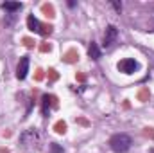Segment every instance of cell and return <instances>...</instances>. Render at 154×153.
Segmentation results:
<instances>
[{"label":"cell","instance_id":"cell-5","mask_svg":"<svg viewBox=\"0 0 154 153\" xmlns=\"http://www.w3.org/2000/svg\"><path fill=\"white\" fill-rule=\"evenodd\" d=\"M27 27L31 33H41V24L38 22V18L34 15H29L27 16Z\"/></svg>","mask_w":154,"mask_h":153},{"label":"cell","instance_id":"cell-6","mask_svg":"<svg viewBox=\"0 0 154 153\" xmlns=\"http://www.w3.org/2000/svg\"><path fill=\"white\" fill-rule=\"evenodd\" d=\"M88 56L91 58V60H100V56H102V52H100V49H99V45L95 43V41H91L90 43V47H88Z\"/></svg>","mask_w":154,"mask_h":153},{"label":"cell","instance_id":"cell-8","mask_svg":"<svg viewBox=\"0 0 154 153\" xmlns=\"http://www.w3.org/2000/svg\"><path fill=\"white\" fill-rule=\"evenodd\" d=\"M50 110V97L48 96H43V114L47 115Z\"/></svg>","mask_w":154,"mask_h":153},{"label":"cell","instance_id":"cell-10","mask_svg":"<svg viewBox=\"0 0 154 153\" xmlns=\"http://www.w3.org/2000/svg\"><path fill=\"white\" fill-rule=\"evenodd\" d=\"M111 5L115 7V11H118V13L122 11V2H115V0H113V2H111Z\"/></svg>","mask_w":154,"mask_h":153},{"label":"cell","instance_id":"cell-7","mask_svg":"<svg viewBox=\"0 0 154 153\" xmlns=\"http://www.w3.org/2000/svg\"><path fill=\"white\" fill-rule=\"evenodd\" d=\"M22 7H23L22 2H4V4H2V9H4V11H9V13H16V11H20Z\"/></svg>","mask_w":154,"mask_h":153},{"label":"cell","instance_id":"cell-4","mask_svg":"<svg viewBox=\"0 0 154 153\" xmlns=\"http://www.w3.org/2000/svg\"><path fill=\"white\" fill-rule=\"evenodd\" d=\"M29 65H31V60H29L27 56L20 58L18 67H16V77H18V79H25V77H27V74H29Z\"/></svg>","mask_w":154,"mask_h":153},{"label":"cell","instance_id":"cell-1","mask_svg":"<svg viewBox=\"0 0 154 153\" xmlns=\"http://www.w3.org/2000/svg\"><path fill=\"white\" fill-rule=\"evenodd\" d=\"M108 144H109L111 151L125 153V151H129L133 141H131V137H129L127 133H115V135H111V139L108 141Z\"/></svg>","mask_w":154,"mask_h":153},{"label":"cell","instance_id":"cell-9","mask_svg":"<svg viewBox=\"0 0 154 153\" xmlns=\"http://www.w3.org/2000/svg\"><path fill=\"white\" fill-rule=\"evenodd\" d=\"M50 151L52 153H63V148H59L56 142H52V144H50Z\"/></svg>","mask_w":154,"mask_h":153},{"label":"cell","instance_id":"cell-2","mask_svg":"<svg viewBox=\"0 0 154 153\" xmlns=\"http://www.w3.org/2000/svg\"><path fill=\"white\" fill-rule=\"evenodd\" d=\"M116 69H118L122 74H127V76H131V74H134V72L140 69V63H138L134 58H124L122 61H118Z\"/></svg>","mask_w":154,"mask_h":153},{"label":"cell","instance_id":"cell-3","mask_svg":"<svg viewBox=\"0 0 154 153\" xmlns=\"http://www.w3.org/2000/svg\"><path fill=\"white\" fill-rule=\"evenodd\" d=\"M116 38H118V29H116L115 25H108L106 31H104V47L109 49L116 41Z\"/></svg>","mask_w":154,"mask_h":153}]
</instances>
